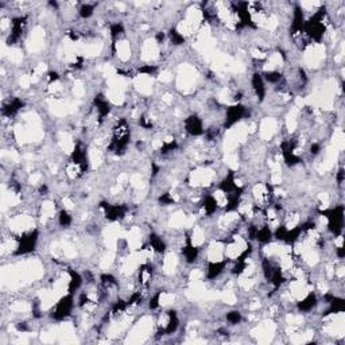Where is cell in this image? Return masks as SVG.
Here are the masks:
<instances>
[{"label": "cell", "instance_id": "obj_2", "mask_svg": "<svg viewBox=\"0 0 345 345\" xmlns=\"http://www.w3.org/2000/svg\"><path fill=\"white\" fill-rule=\"evenodd\" d=\"M183 132H186L189 137H202L205 134V124L204 119L198 114L188 115L182 122Z\"/></svg>", "mask_w": 345, "mask_h": 345}, {"label": "cell", "instance_id": "obj_6", "mask_svg": "<svg viewBox=\"0 0 345 345\" xmlns=\"http://www.w3.org/2000/svg\"><path fill=\"white\" fill-rule=\"evenodd\" d=\"M225 321L228 323V325L231 326L239 325V324L243 321V314H242L239 310H229L227 314H225Z\"/></svg>", "mask_w": 345, "mask_h": 345}, {"label": "cell", "instance_id": "obj_5", "mask_svg": "<svg viewBox=\"0 0 345 345\" xmlns=\"http://www.w3.org/2000/svg\"><path fill=\"white\" fill-rule=\"evenodd\" d=\"M57 224L61 228H69L73 224V216L70 215V210L62 208L57 215Z\"/></svg>", "mask_w": 345, "mask_h": 345}, {"label": "cell", "instance_id": "obj_4", "mask_svg": "<svg viewBox=\"0 0 345 345\" xmlns=\"http://www.w3.org/2000/svg\"><path fill=\"white\" fill-rule=\"evenodd\" d=\"M97 7V4H92V3H83L80 7L77 8V15L80 19H91L92 16L95 15V10Z\"/></svg>", "mask_w": 345, "mask_h": 345}, {"label": "cell", "instance_id": "obj_1", "mask_svg": "<svg viewBox=\"0 0 345 345\" xmlns=\"http://www.w3.org/2000/svg\"><path fill=\"white\" fill-rule=\"evenodd\" d=\"M74 306H76L74 294L65 293L64 296L60 297V298L56 301V304L51 306V309L49 310V317L53 320V321H57V323L66 321V320L73 314Z\"/></svg>", "mask_w": 345, "mask_h": 345}, {"label": "cell", "instance_id": "obj_3", "mask_svg": "<svg viewBox=\"0 0 345 345\" xmlns=\"http://www.w3.org/2000/svg\"><path fill=\"white\" fill-rule=\"evenodd\" d=\"M250 83L255 100H256L259 104H262L266 100V95H267V88H266L267 84H266L264 78H263L262 73L259 72V70H255V72L252 73V76H251Z\"/></svg>", "mask_w": 345, "mask_h": 345}]
</instances>
